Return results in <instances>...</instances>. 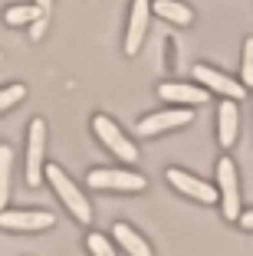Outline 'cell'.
Returning a JSON list of instances; mask_svg holds the SVG:
<instances>
[{"mask_svg": "<svg viewBox=\"0 0 253 256\" xmlns=\"http://www.w3.org/2000/svg\"><path fill=\"white\" fill-rule=\"evenodd\" d=\"M43 178L50 181V188H53V194L60 197V204L69 210V217H73L76 224L89 226L92 224V204H89V197L79 190V184H76L60 164H46Z\"/></svg>", "mask_w": 253, "mask_h": 256, "instance_id": "obj_1", "label": "cell"}, {"mask_svg": "<svg viewBox=\"0 0 253 256\" xmlns=\"http://www.w3.org/2000/svg\"><path fill=\"white\" fill-rule=\"evenodd\" d=\"M217 204L223 210V220L237 224L240 214H243V204H240V174H237V161L223 154L217 161Z\"/></svg>", "mask_w": 253, "mask_h": 256, "instance_id": "obj_2", "label": "cell"}, {"mask_svg": "<svg viewBox=\"0 0 253 256\" xmlns=\"http://www.w3.org/2000/svg\"><path fill=\"white\" fill-rule=\"evenodd\" d=\"M86 184L92 190H115V194H138L148 188L145 174L128 171V168H92L86 174Z\"/></svg>", "mask_w": 253, "mask_h": 256, "instance_id": "obj_3", "label": "cell"}, {"mask_svg": "<svg viewBox=\"0 0 253 256\" xmlns=\"http://www.w3.org/2000/svg\"><path fill=\"white\" fill-rule=\"evenodd\" d=\"M92 132H96V138L122 161V164H135V161H138V148H135V142L109 118V115H96V118H92Z\"/></svg>", "mask_w": 253, "mask_h": 256, "instance_id": "obj_4", "label": "cell"}, {"mask_svg": "<svg viewBox=\"0 0 253 256\" xmlns=\"http://www.w3.org/2000/svg\"><path fill=\"white\" fill-rule=\"evenodd\" d=\"M46 158V122L33 118L27 128V188H40L43 184V164Z\"/></svg>", "mask_w": 253, "mask_h": 256, "instance_id": "obj_5", "label": "cell"}, {"mask_svg": "<svg viewBox=\"0 0 253 256\" xmlns=\"http://www.w3.org/2000/svg\"><path fill=\"white\" fill-rule=\"evenodd\" d=\"M56 226V217L50 210H0V230L7 234H43V230H53Z\"/></svg>", "mask_w": 253, "mask_h": 256, "instance_id": "obj_6", "label": "cell"}, {"mask_svg": "<svg viewBox=\"0 0 253 256\" xmlns=\"http://www.w3.org/2000/svg\"><path fill=\"white\" fill-rule=\"evenodd\" d=\"M164 178H168V184H171L178 194L191 197V200H197V204H217V188H214V184L201 181L197 174L184 171V168H168Z\"/></svg>", "mask_w": 253, "mask_h": 256, "instance_id": "obj_7", "label": "cell"}, {"mask_svg": "<svg viewBox=\"0 0 253 256\" xmlns=\"http://www.w3.org/2000/svg\"><path fill=\"white\" fill-rule=\"evenodd\" d=\"M194 112H187V108H164V112H151L145 115L138 125H135V132L142 138H158L164 135V132H174V128H184L191 125Z\"/></svg>", "mask_w": 253, "mask_h": 256, "instance_id": "obj_8", "label": "cell"}, {"mask_svg": "<svg viewBox=\"0 0 253 256\" xmlns=\"http://www.w3.org/2000/svg\"><path fill=\"white\" fill-rule=\"evenodd\" d=\"M194 82L197 86H207V89H214V92H220V96H227L230 102H243L246 98V89L243 86H237V79H230V76H223L220 69H214V66H194Z\"/></svg>", "mask_w": 253, "mask_h": 256, "instance_id": "obj_9", "label": "cell"}, {"mask_svg": "<svg viewBox=\"0 0 253 256\" xmlns=\"http://www.w3.org/2000/svg\"><path fill=\"white\" fill-rule=\"evenodd\" d=\"M148 16H151V0H132L128 14V33H125V53L135 56L142 50V40L148 33Z\"/></svg>", "mask_w": 253, "mask_h": 256, "instance_id": "obj_10", "label": "cell"}, {"mask_svg": "<svg viewBox=\"0 0 253 256\" xmlns=\"http://www.w3.org/2000/svg\"><path fill=\"white\" fill-rule=\"evenodd\" d=\"M112 243H115L125 256H155L151 243L145 240L132 224H125V220H119V224L112 226Z\"/></svg>", "mask_w": 253, "mask_h": 256, "instance_id": "obj_11", "label": "cell"}, {"mask_svg": "<svg viewBox=\"0 0 253 256\" xmlns=\"http://www.w3.org/2000/svg\"><path fill=\"white\" fill-rule=\"evenodd\" d=\"M237 135H240V112H237V102L223 98L220 108H217V142L220 148H233L237 144Z\"/></svg>", "mask_w": 253, "mask_h": 256, "instance_id": "obj_12", "label": "cell"}, {"mask_svg": "<svg viewBox=\"0 0 253 256\" xmlns=\"http://www.w3.org/2000/svg\"><path fill=\"white\" fill-rule=\"evenodd\" d=\"M158 96L164 102H181V106H204L207 102V92L201 86H184V82H161Z\"/></svg>", "mask_w": 253, "mask_h": 256, "instance_id": "obj_13", "label": "cell"}, {"mask_svg": "<svg viewBox=\"0 0 253 256\" xmlns=\"http://www.w3.org/2000/svg\"><path fill=\"white\" fill-rule=\"evenodd\" d=\"M151 10H155L158 16H164V20L181 23V26H187V23L194 20L191 7H184V4H178V0H155V4H151Z\"/></svg>", "mask_w": 253, "mask_h": 256, "instance_id": "obj_14", "label": "cell"}, {"mask_svg": "<svg viewBox=\"0 0 253 256\" xmlns=\"http://www.w3.org/2000/svg\"><path fill=\"white\" fill-rule=\"evenodd\" d=\"M10 171H14V151L10 144H0V210H7L10 200Z\"/></svg>", "mask_w": 253, "mask_h": 256, "instance_id": "obj_15", "label": "cell"}, {"mask_svg": "<svg viewBox=\"0 0 253 256\" xmlns=\"http://www.w3.org/2000/svg\"><path fill=\"white\" fill-rule=\"evenodd\" d=\"M86 250H89V256H119V246L112 243V236L99 234V230L86 234Z\"/></svg>", "mask_w": 253, "mask_h": 256, "instance_id": "obj_16", "label": "cell"}, {"mask_svg": "<svg viewBox=\"0 0 253 256\" xmlns=\"http://www.w3.org/2000/svg\"><path fill=\"white\" fill-rule=\"evenodd\" d=\"M40 10L37 7H10L7 14H4V23H7V26H30L33 20H40Z\"/></svg>", "mask_w": 253, "mask_h": 256, "instance_id": "obj_17", "label": "cell"}, {"mask_svg": "<svg viewBox=\"0 0 253 256\" xmlns=\"http://www.w3.org/2000/svg\"><path fill=\"white\" fill-rule=\"evenodd\" d=\"M23 96H27V89H23V86H4V89H0V112L14 108Z\"/></svg>", "mask_w": 253, "mask_h": 256, "instance_id": "obj_18", "label": "cell"}, {"mask_svg": "<svg viewBox=\"0 0 253 256\" xmlns=\"http://www.w3.org/2000/svg\"><path fill=\"white\" fill-rule=\"evenodd\" d=\"M240 76H243V89L253 86V40L243 43V62H240Z\"/></svg>", "mask_w": 253, "mask_h": 256, "instance_id": "obj_19", "label": "cell"}, {"mask_svg": "<svg viewBox=\"0 0 253 256\" xmlns=\"http://www.w3.org/2000/svg\"><path fill=\"white\" fill-rule=\"evenodd\" d=\"M27 30H30V40H40L46 33V16H40V20H33L30 26H27Z\"/></svg>", "mask_w": 253, "mask_h": 256, "instance_id": "obj_20", "label": "cell"}, {"mask_svg": "<svg viewBox=\"0 0 253 256\" xmlns=\"http://www.w3.org/2000/svg\"><path fill=\"white\" fill-rule=\"evenodd\" d=\"M237 224L243 226V230H250V234H253V210H243V214H240V220H237Z\"/></svg>", "mask_w": 253, "mask_h": 256, "instance_id": "obj_21", "label": "cell"}, {"mask_svg": "<svg viewBox=\"0 0 253 256\" xmlns=\"http://www.w3.org/2000/svg\"><path fill=\"white\" fill-rule=\"evenodd\" d=\"M50 7H53V0H37V10L46 16V20H50Z\"/></svg>", "mask_w": 253, "mask_h": 256, "instance_id": "obj_22", "label": "cell"}]
</instances>
